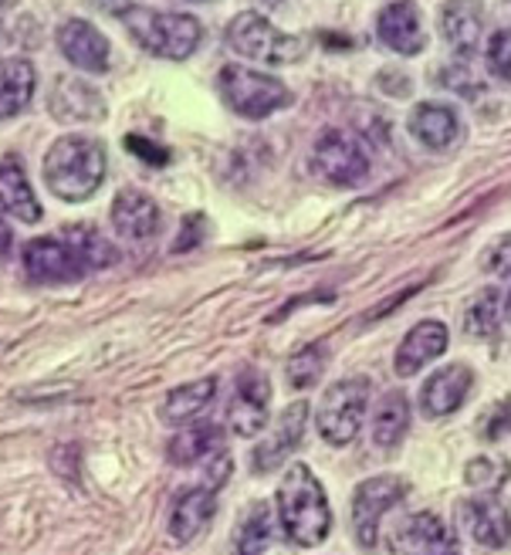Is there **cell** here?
<instances>
[{
	"label": "cell",
	"mask_w": 511,
	"mask_h": 555,
	"mask_svg": "<svg viewBox=\"0 0 511 555\" xmlns=\"http://www.w3.org/2000/svg\"><path fill=\"white\" fill-rule=\"evenodd\" d=\"M404 494H407V485L400 478H393V475L369 478V481H362L356 488V494H353V535L366 552L376 548L380 521Z\"/></svg>",
	"instance_id": "cell-8"
},
{
	"label": "cell",
	"mask_w": 511,
	"mask_h": 555,
	"mask_svg": "<svg viewBox=\"0 0 511 555\" xmlns=\"http://www.w3.org/2000/svg\"><path fill=\"white\" fill-rule=\"evenodd\" d=\"M305 416H308V406L305 403H292L285 413L274 421V430L254 448V470L258 475H268V470H274L281 461H285L298 443H302V434H305Z\"/></svg>",
	"instance_id": "cell-17"
},
{
	"label": "cell",
	"mask_w": 511,
	"mask_h": 555,
	"mask_svg": "<svg viewBox=\"0 0 511 555\" xmlns=\"http://www.w3.org/2000/svg\"><path fill=\"white\" fill-rule=\"evenodd\" d=\"M322 370H325V346H308L289 359V383L295 390H308V386L319 383Z\"/></svg>",
	"instance_id": "cell-31"
},
{
	"label": "cell",
	"mask_w": 511,
	"mask_h": 555,
	"mask_svg": "<svg viewBox=\"0 0 511 555\" xmlns=\"http://www.w3.org/2000/svg\"><path fill=\"white\" fill-rule=\"evenodd\" d=\"M311 166L332 186H356L369 173V156L356 135L329 129L319 135L316 150H311Z\"/></svg>",
	"instance_id": "cell-7"
},
{
	"label": "cell",
	"mask_w": 511,
	"mask_h": 555,
	"mask_svg": "<svg viewBox=\"0 0 511 555\" xmlns=\"http://www.w3.org/2000/svg\"><path fill=\"white\" fill-rule=\"evenodd\" d=\"M0 210L21 220V224H38L41 220V204L17 156L0 159Z\"/></svg>",
	"instance_id": "cell-19"
},
{
	"label": "cell",
	"mask_w": 511,
	"mask_h": 555,
	"mask_svg": "<svg viewBox=\"0 0 511 555\" xmlns=\"http://www.w3.org/2000/svg\"><path fill=\"white\" fill-rule=\"evenodd\" d=\"M504 315H508V322H511V292H508V301H504Z\"/></svg>",
	"instance_id": "cell-41"
},
{
	"label": "cell",
	"mask_w": 511,
	"mask_h": 555,
	"mask_svg": "<svg viewBox=\"0 0 511 555\" xmlns=\"http://www.w3.org/2000/svg\"><path fill=\"white\" fill-rule=\"evenodd\" d=\"M440 86H447V89H453V92H461V95H468V99H474V92H477V86H474V78H471L468 68H447L444 78H440Z\"/></svg>",
	"instance_id": "cell-37"
},
{
	"label": "cell",
	"mask_w": 511,
	"mask_h": 555,
	"mask_svg": "<svg viewBox=\"0 0 511 555\" xmlns=\"http://www.w3.org/2000/svg\"><path fill=\"white\" fill-rule=\"evenodd\" d=\"M59 48L65 59L81 72H105L108 68V41L95 24L72 17L59 27Z\"/></svg>",
	"instance_id": "cell-18"
},
{
	"label": "cell",
	"mask_w": 511,
	"mask_h": 555,
	"mask_svg": "<svg viewBox=\"0 0 511 555\" xmlns=\"http://www.w3.org/2000/svg\"><path fill=\"white\" fill-rule=\"evenodd\" d=\"M508 481V461H495V457H477L468 464V485L477 491L495 494L501 485Z\"/></svg>",
	"instance_id": "cell-32"
},
{
	"label": "cell",
	"mask_w": 511,
	"mask_h": 555,
	"mask_svg": "<svg viewBox=\"0 0 511 555\" xmlns=\"http://www.w3.org/2000/svg\"><path fill=\"white\" fill-rule=\"evenodd\" d=\"M410 132L417 143L427 150H450L461 139V119L450 105L440 102H420L410 113Z\"/></svg>",
	"instance_id": "cell-22"
},
{
	"label": "cell",
	"mask_w": 511,
	"mask_h": 555,
	"mask_svg": "<svg viewBox=\"0 0 511 555\" xmlns=\"http://www.w3.org/2000/svg\"><path fill=\"white\" fill-rule=\"evenodd\" d=\"M214 498L217 494L207 488L183 491L174 505V515H169V535H174L177 542H193L207 529V521L214 518V508H217Z\"/></svg>",
	"instance_id": "cell-23"
},
{
	"label": "cell",
	"mask_w": 511,
	"mask_h": 555,
	"mask_svg": "<svg viewBox=\"0 0 511 555\" xmlns=\"http://www.w3.org/2000/svg\"><path fill=\"white\" fill-rule=\"evenodd\" d=\"M227 44L238 54H244V59H254L261 65H295L305 54L302 38L278 31L258 11H241L227 24Z\"/></svg>",
	"instance_id": "cell-5"
},
{
	"label": "cell",
	"mask_w": 511,
	"mask_h": 555,
	"mask_svg": "<svg viewBox=\"0 0 511 555\" xmlns=\"http://www.w3.org/2000/svg\"><path fill=\"white\" fill-rule=\"evenodd\" d=\"M447 346H450V332L444 322H437V319L420 322L407 332V339L400 343V349H396L393 370L400 376H413L417 370L440 359L447 352Z\"/></svg>",
	"instance_id": "cell-15"
},
{
	"label": "cell",
	"mask_w": 511,
	"mask_h": 555,
	"mask_svg": "<svg viewBox=\"0 0 511 555\" xmlns=\"http://www.w3.org/2000/svg\"><path fill=\"white\" fill-rule=\"evenodd\" d=\"M65 244L72 247V255L81 261L85 271H102V268H112L119 261V251L116 244H112L99 228L92 224H72L65 228Z\"/></svg>",
	"instance_id": "cell-25"
},
{
	"label": "cell",
	"mask_w": 511,
	"mask_h": 555,
	"mask_svg": "<svg viewBox=\"0 0 511 555\" xmlns=\"http://www.w3.org/2000/svg\"><path fill=\"white\" fill-rule=\"evenodd\" d=\"M501 325V298L495 288H488L485 295H477L474 305L464 312V332L471 339H495Z\"/></svg>",
	"instance_id": "cell-30"
},
{
	"label": "cell",
	"mask_w": 511,
	"mask_h": 555,
	"mask_svg": "<svg viewBox=\"0 0 511 555\" xmlns=\"http://www.w3.org/2000/svg\"><path fill=\"white\" fill-rule=\"evenodd\" d=\"M217 89L238 116L254 119V122L274 116L278 108L292 105V99H295L285 81L261 75L254 68H244V65H223L217 75Z\"/></svg>",
	"instance_id": "cell-4"
},
{
	"label": "cell",
	"mask_w": 511,
	"mask_h": 555,
	"mask_svg": "<svg viewBox=\"0 0 511 555\" xmlns=\"http://www.w3.org/2000/svg\"><path fill=\"white\" fill-rule=\"evenodd\" d=\"M461 521H464L468 535L474 542H481V545H488V548H501L511 539V515L495 494L464 502L461 505Z\"/></svg>",
	"instance_id": "cell-20"
},
{
	"label": "cell",
	"mask_w": 511,
	"mask_h": 555,
	"mask_svg": "<svg viewBox=\"0 0 511 555\" xmlns=\"http://www.w3.org/2000/svg\"><path fill=\"white\" fill-rule=\"evenodd\" d=\"M214 393H217V379H214V376L177 386V390L169 393L166 403H163V421H166V424H187V421H196V416H201V413L210 406Z\"/></svg>",
	"instance_id": "cell-27"
},
{
	"label": "cell",
	"mask_w": 511,
	"mask_h": 555,
	"mask_svg": "<svg viewBox=\"0 0 511 555\" xmlns=\"http://www.w3.org/2000/svg\"><path fill=\"white\" fill-rule=\"evenodd\" d=\"M105 146L89 135H62L44 156V183L68 204L89 201L105 180Z\"/></svg>",
	"instance_id": "cell-2"
},
{
	"label": "cell",
	"mask_w": 511,
	"mask_h": 555,
	"mask_svg": "<svg viewBox=\"0 0 511 555\" xmlns=\"http://www.w3.org/2000/svg\"><path fill=\"white\" fill-rule=\"evenodd\" d=\"M35 95V65L24 59L0 62V119L24 113Z\"/></svg>",
	"instance_id": "cell-24"
},
{
	"label": "cell",
	"mask_w": 511,
	"mask_h": 555,
	"mask_svg": "<svg viewBox=\"0 0 511 555\" xmlns=\"http://www.w3.org/2000/svg\"><path fill=\"white\" fill-rule=\"evenodd\" d=\"M11 251V231L4 224V217H0V258H4Z\"/></svg>",
	"instance_id": "cell-40"
},
{
	"label": "cell",
	"mask_w": 511,
	"mask_h": 555,
	"mask_svg": "<svg viewBox=\"0 0 511 555\" xmlns=\"http://www.w3.org/2000/svg\"><path fill=\"white\" fill-rule=\"evenodd\" d=\"M204 217L201 214H190L187 220H183V234L174 241V255H183V251H190V247H196V241L204 237Z\"/></svg>",
	"instance_id": "cell-36"
},
{
	"label": "cell",
	"mask_w": 511,
	"mask_h": 555,
	"mask_svg": "<svg viewBox=\"0 0 511 555\" xmlns=\"http://www.w3.org/2000/svg\"><path fill=\"white\" fill-rule=\"evenodd\" d=\"M488 68L511 81V27H504V31H498L491 41H488Z\"/></svg>",
	"instance_id": "cell-33"
},
{
	"label": "cell",
	"mask_w": 511,
	"mask_h": 555,
	"mask_svg": "<svg viewBox=\"0 0 511 555\" xmlns=\"http://www.w3.org/2000/svg\"><path fill=\"white\" fill-rule=\"evenodd\" d=\"M48 108L59 122H99L105 116V99L81 78H59L51 86Z\"/></svg>",
	"instance_id": "cell-14"
},
{
	"label": "cell",
	"mask_w": 511,
	"mask_h": 555,
	"mask_svg": "<svg viewBox=\"0 0 511 555\" xmlns=\"http://www.w3.org/2000/svg\"><path fill=\"white\" fill-rule=\"evenodd\" d=\"M474 386V373L468 363H450L444 370H437L420 390V413L431 416V421H440V416L458 413Z\"/></svg>",
	"instance_id": "cell-12"
},
{
	"label": "cell",
	"mask_w": 511,
	"mask_h": 555,
	"mask_svg": "<svg viewBox=\"0 0 511 555\" xmlns=\"http://www.w3.org/2000/svg\"><path fill=\"white\" fill-rule=\"evenodd\" d=\"M112 224L129 241H146L159 231V207L143 190H123L112 201Z\"/></svg>",
	"instance_id": "cell-21"
},
{
	"label": "cell",
	"mask_w": 511,
	"mask_h": 555,
	"mask_svg": "<svg viewBox=\"0 0 511 555\" xmlns=\"http://www.w3.org/2000/svg\"><path fill=\"white\" fill-rule=\"evenodd\" d=\"M278 525L295 545L316 548L329 539L332 512L319 478L305 464H292L278 488Z\"/></svg>",
	"instance_id": "cell-1"
},
{
	"label": "cell",
	"mask_w": 511,
	"mask_h": 555,
	"mask_svg": "<svg viewBox=\"0 0 511 555\" xmlns=\"http://www.w3.org/2000/svg\"><path fill=\"white\" fill-rule=\"evenodd\" d=\"M92 4L99 8V11H105V14H126L129 8H132V0H92Z\"/></svg>",
	"instance_id": "cell-39"
},
{
	"label": "cell",
	"mask_w": 511,
	"mask_h": 555,
	"mask_svg": "<svg viewBox=\"0 0 511 555\" xmlns=\"http://www.w3.org/2000/svg\"><path fill=\"white\" fill-rule=\"evenodd\" d=\"M376 35L380 41L396 51V54H420L423 44H427V35H423V17L413 0H389V4L376 14Z\"/></svg>",
	"instance_id": "cell-13"
},
{
	"label": "cell",
	"mask_w": 511,
	"mask_h": 555,
	"mask_svg": "<svg viewBox=\"0 0 511 555\" xmlns=\"http://www.w3.org/2000/svg\"><path fill=\"white\" fill-rule=\"evenodd\" d=\"M24 274L35 285H72L85 274L72 247L59 237H35L24 247Z\"/></svg>",
	"instance_id": "cell-10"
},
{
	"label": "cell",
	"mask_w": 511,
	"mask_h": 555,
	"mask_svg": "<svg viewBox=\"0 0 511 555\" xmlns=\"http://www.w3.org/2000/svg\"><path fill=\"white\" fill-rule=\"evenodd\" d=\"M268 406H271V383L261 370L247 366L238 376L231 406H227V424L241 437H254L268 427Z\"/></svg>",
	"instance_id": "cell-9"
},
{
	"label": "cell",
	"mask_w": 511,
	"mask_h": 555,
	"mask_svg": "<svg viewBox=\"0 0 511 555\" xmlns=\"http://www.w3.org/2000/svg\"><path fill=\"white\" fill-rule=\"evenodd\" d=\"M410 427V403L400 390H393L380 400L376 413H373V440L376 448H396L404 440Z\"/></svg>",
	"instance_id": "cell-28"
},
{
	"label": "cell",
	"mask_w": 511,
	"mask_h": 555,
	"mask_svg": "<svg viewBox=\"0 0 511 555\" xmlns=\"http://www.w3.org/2000/svg\"><path fill=\"white\" fill-rule=\"evenodd\" d=\"M278 529H281V525L274 521L271 508L265 502H258L247 512V518L241 525L238 555H271V548L278 542Z\"/></svg>",
	"instance_id": "cell-29"
},
{
	"label": "cell",
	"mask_w": 511,
	"mask_h": 555,
	"mask_svg": "<svg viewBox=\"0 0 511 555\" xmlns=\"http://www.w3.org/2000/svg\"><path fill=\"white\" fill-rule=\"evenodd\" d=\"M126 31L159 59H190L201 44L204 31L201 21L190 14H169V11H150V8H129L123 14Z\"/></svg>",
	"instance_id": "cell-3"
},
{
	"label": "cell",
	"mask_w": 511,
	"mask_h": 555,
	"mask_svg": "<svg viewBox=\"0 0 511 555\" xmlns=\"http://www.w3.org/2000/svg\"><path fill=\"white\" fill-rule=\"evenodd\" d=\"M126 146H129V153H136L143 163H153V166L169 163V153H166L163 146L150 143V139H143V135H129V139H126Z\"/></svg>",
	"instance_id": "cell-35"
},
{
	"label": "cell",
	"mask_w": 511,
	"mask_h": 555,
	"mask_svg": "<svg viewBox=\"0 0 511 555\" xmlns=\"http://www.w3.org/2000/svg\"><path fill=\"white\" fill-rule=\"evenodd\" d=\"M508 430H511V400L488 421V437L495 440V437H504Z\"/></svg>",
	"instance_id": "cell-38"
},
{
	"label": "cell",
	"mask_w": 511,
	"mask_h": 555,
	"mask_svg": "<svg viewBox=\"0 0 511 555\" xmlns=\"http://www.w3.org/2000/svg\"><path fill=\"white\" fill-rule=\"evenodd\" d=\"M485 271H495V274H511V234L498 237L488 251H485Z\"/></svg>",
	"instance_id": "cell-34"
},
{
	"label": "cell",
	"mask_w": 511,
	"mask_h": 555,
	"mask_svg": "<svg viewBox=\"0 0 511 555\" xmlns=\"http://www.w3.org/2000/svg\"><path fill=\"white\" fill-rule=\"evenodd\" d=\"M366 403H369V379L362 376L329 386L316 413V427L332 448H346V443L359 437Z\"/></svg>",
	"instance_id": "cell-6"
},
{
	"label": "cell",
	"mask_w": 511,
	"mask_h": 555,
	"mask_svg": "<svg viewBox=\"0 0 511 555\" xmlns=\"http://www.w3.org/2000/svg\"><path fill=\"white\" fill-rule=\"evenodd\" d=\"M393 548H396V555H461L458 535H453L431 512L407 515L400 525H396Z\"/></svg>",
	"instance_id": "cell-11"
},
{
	"label": "cell",
	"mask_w": 511,
	"mask_h": 555,
	"mask_svg": "<svg viewBox=\"0 0 511 555\" xmlns=\"http://www.w3.org/2000/svg\"><path fill=\"white\" fill-rule=\"evenodd\" d=\"M217 451H223V430L214 427V424H193L190 430H183V434H177L174 440H169L166 457L174 461L177 467H190L196 461L214 457Z\"/></svg>",
	"instance_id": "cell-26"
},
{
	"label": "cell",
	"mask_w": 511,
	"mask_h": 555,
	"mask_svg": "<svg viewBox=\"0 0 511 555\" xmlns=\"http://www.w3.org/2000/svg\"><path fill=\"white\" fill-rule=\"evenodd\" d=\"M440 35L461 59H471L485 35V4L481 0H447L440 8Z\"/></svg>",
	"instance_id": "cell-16"
}]
</instances>
